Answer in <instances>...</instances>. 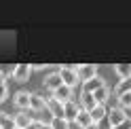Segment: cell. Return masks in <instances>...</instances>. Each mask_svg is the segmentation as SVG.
<instances>
[{
	"label": "cell",
	"instance_id": "obj_1",
	"mask_svg": "<svg viewBox=\"0 0 131 129\" xmlns=\"http://www.w3.org/2000/svg\"><path fill=\"white\" fill-rule=\"evenodd\" d=\"M59 76H61V80H63V85H68V87H74L80 83V78H78V74H76V68H68V66H61L59 70Z\"/></svg>",
	"mask_w": 131,
	"mask_h": 129
},
{
	"label": "cell",
	"instance_id": "obj_2",
	"mask_svg": "<svg viewBox=\"0 0 131 129\" xmlns=\"http://www.w3.org/2000/svg\"><path fill=\"white\" fill-rule=\"evenodd\" d=\"M127 119H129L127 116V110H123L118 106H114V108L108 110V123H110V127H118V125L125 123Z\"/></svg>",
	"mask_w": 131,
	"mask_h": 129
},
{
	"label": "cell",
	"instance_id": "obj_3",
	"mask_svg": "<svg viewBox=\"0 0 131 129\" xmlns=\"http://www.w3.org/2000/svg\"><path fill=\"white\" fill-rule=\"evenodd\" d=\"M76 74L80 78V83H89L91 78L97 76V66H91V63H85V66H74Z\"/></svg>",
	"mask_w": 131,
	"mask_h": 129
},
{
	"label": "cell",
	"instance_id": "obj_4",
	"mask_svg": "<svg viewBox=\"0 0 131 129\" xmlns=\"http://www.w3.org/2000/svg\"><path fill=\"white\" fill-rule=\"evenodd\" d=\"M30 100H32L30 91H17L13 95V104H15V108H19V110H30Z\"/></svg>",
	"mask_w": 131,
	"mask_h": 129
},
{
	"label": "cell",
	"instance_id": "obj_5",
	"mask_svg": "<svg viewBox=\"0 0 131 129\" xmlns=\"http://www.w3.org/2000/svg\"><path fill=\"white\" fill-rule=\"evenodd\" d=\"M47 112L53 119H63V104L57 102L53 95H51V98H47Z\"/></svg>",
	"mask_w": 131,
	"mask_h": 129
},
{
	"label": "cell",
	"instance_id": "obj_6",
	"mask_svg": "<svg viewBox=\"0 0 131 129\" xmlns=\"http://www.w3.org/2000/svg\"><path fill=\"white\" fill-rule=\"evenodd\" d=\"M42 85H45V89H49V91L53 93V91H57V89L63 85V80H61V76H59V72H51V74L45 76Z\"/></svg>",
	"mask_w": 131,
	"mask_h": 129
},
{
	"label": "cell",
	"instance_id": "obj_7",
	"mask_svg": "<svg viewBox=\"0 0 131 129\" xmlns=\"http://www.w3.org/2000/svg\"><path fill=\"white\" fill-rule=\"evenodd\" d=\"M80 110H83V108H80V104H76L74 100L66 102L63 104V119L68 121V123H70V121H76V116H78Z\"/></svg>",
	"mask_w": 131,
	"mask_h": 129
},
{
	"label": "cell",
	"instance_id": "obj_8",
	"mask_svg": "<svg viewBox=\"0 0 131 129\" xmlns=\"http://www.w3.org/2000/svg\"><path fill=\"white\" fill-rule=\"evenodd\" d=\"M32 123H34V116H32L28 110H19L17 114H15V127H19V129H28Z\"/></svg>",
	"mask_w": 131,
	"mask_h": 129
},
{
	"label": "cell",
	"instance_id": "obj_9",
	"mask_svg": "<svg viewBox=\"0 0 131 129\" xmlns=\"http://www.w3.org/2000/svg\"><path fill=\"white\" fill-rule=\"evenodd\" d=\"M32 74V66L28 63H19V66H15V72H13V78L17 80V83H26Z\"/></svg>",
	"mask_w": 131,
	"mask_h": 129
},
{
	"label": "cell",
	"instance_id": "obj_10",
	"mask_svg": "<svg viewBox=\"0 0 131 129\" xmlns=\"http://www.w3.org/2000/svg\"><path fill=\"white\" fill-rule=\"evenodd\" d=\"M72 93H74V91H72V87H68V85H61L59 89H57V91H53L51 95H53V98H55L57 102L66 104V102H70V100H72Z\"/></svg>",
	"mask_w": 131,
	"mask_h": 129
},
{
	"label": "cell",
	"instance_id": "obj_11",
	"mask_svg": "<svg viewBox=\"0 0 131 129\" xmlns=\"http://www.w3.org/2000/svg\"><path fill=\"white\" fill-rule=\"evenodd\" d=\"M30 110L34 112H45L47 110V100L38 93H32V100H30Z\"/></svg>",
	"mask_w": 131,
	"mask_h": 129
},
{
	"label": "cell",
	"instance_id": "obj_12",
	"mask_svg": "<svg viewBox=\"0 0 131 129\" xmlns=\"http://www.w3.org/2000/svg\"><path fill=\"white\" fill-rule=\"evenodd\" d=\"M97 106V102H95V98H93V93H80V108L83 110H87V112H91L93 108Z\"/></svg>",
	"mask_w": 131,
	"mask_h": 129
},
{
	"label": "cell",
	"instance_id": "obj_13",
	"mask_svg": "<svg viewBox=\"0 0 131 129\" xmlns=\"http://www.w3.org/2000/svg\"><path fill=\"white\" fill-rule=\"evenodd\" d=\"M106 85V80L104 78H100V76H95V78H91L89 83H83V91L85 93H95L100 87H104Z\"/></svg>",
	"mask_w": 131,
	"mask_h": 129
},
{
	"label": "cell",
	"instance_id": "obj_14",
	"mask_svg": "<svg viewBox=\"0 0 131 129\" xmlns=\"http://www.w3.org/2000/svg\"><path fill=\"white\" fill-rule=\"evenodd\" d=\"M74 123L80 127V129H87L89 125H91L93 123V119H91V112H87V110H80L78 112V116H76V121H74Z\"/></svg>",
	"mask_w": 131,
	"mask_h": 129
},
{
	"label": "cell",
	"instance_id": "obj_15",
	"mask_svg": "<svg viewBox=\"0 0 131 129\" xmlns=\"http://www.w3.org/2000/svg\"><path fill=\"white\" fill-rule=\"evenodd\" d=\"M104 116H108V110H106L104 104H97V106L91 110V119H93V123H102V119Z\"/></svg>",
	"mask_w": 131,
	"mask_h": 129
},
{
	"label": "cell",
	"instance_id": "obj_16",
	"mask_svg": "<svg viewBox=\"0 0 131 129\" xmlns=\"http://www.w3.org/2000/svg\"><path fill=\"white\" fill-rule=\"evenodd\" d=\"M93 98H95V102H97V104H106V102L110 100V89H108V85L100 87V89L93 93Z\"/></svg>",
	"mask_w": 131,
	"mask_h": 129
},
{
	"label": "cell",
	"instance_id": "obj_17",
	"mask_svg": "<svg viewBox=\"0 0 131 129\" xmlns=\"http://www.w3.org/2000/svg\"><path fill=\"white\" fill-rule=\"evenodd\" d=\"M0 127L2 129H15V116L9 112H0Z\"/></svg>",
	"mask_w": 131,
	"mask_h": 129
},
{
	"label": "cell",
	"instance_id": "obj_18",
	"mask_svg": "<svg viewBox=\"0 0 131 129\" xmlns=\"http://www.w3.org/2000/svg\"><path fill=\"white\" fill-rule=\"evenodd\" d=\"M114 72H116V76L123 80V78H131V66L129 63H118V66H114Z\"/></svg>",
	"mask_w": 131,
	"mask_h": 129
},
{
	"label": "cell",
	"instance_id": "obj_19",
	"mask_svg": "<svg viewBox=\"0 0 131 129\" xmlns=\"http://www.w3.org/2000/svg\"><path fill=\"white\" fill-rule=\"evenodd\" d=\"M131 91V78H123L118 80V85H116V89H114V93H116V98L123 93H129Z\"/></svg>",
	"mask_w": 131,
	"mask_h": 129
},
{
	"label": "cell",
	"instance_id": "obj_20",
	"mask_svg": "<svg viewBox=\"0 0 131 129\" xmlns=\"http://www.w3.org/2000/svg\"><path fill=\"white\" fill-rule=\"evenodd\" d=\"M118 108H123V110H129L131 108V91L129 93H123V95H118V104H116Z\"/></svg>",
	"mask_w": 131,
	"mask_h": 129
},
{
	"label": "cell",
	"instance_id": "obj_21",
	"mask_svg": "<svg viewBox=\"0 0 131 129\" xmlns=\"http://www.w3.org/2000/svg\"><path fill=\"white\" fill-rule=\"evenodd\" d=\"M51 127L53 129H70V123L66 119H51Z\"/></svg>",
	"mask_w": 131,
	"mask_h": 129
},
{
	"label": "cell",
	"instance_id": "obj_22",
	"mask_svg": "<svg viewBox=\"0 0 131 129\" xmlns=\"http://www.w3.org/2000/svg\"><path fill=\"white\" fill-rule=\"evenodd\" d=\"M6 95H9V87H6V83L2 80V83H0V104L6 100Z\"/></svg>",
	"mask_w": 131,
	"mask_h": 129
},
{
	"label": "cell",
	"instance_id": "obj_23",
	"mask_svg": "<svg viewBox=\"0 0 131 129\" xmlns=\"http://www.w3.org/2000/svg\"><path fill=\"white\" fill-rule=\"evenodd\" d=\"M42 123H45V121H40V119H34V123H32L28 129H40V127H42Z\"/></svg>",
	"mask_w": 131,
	"mask_h": 129
},
{
	"label": "cell",
	"instance_id": "obj_24",
	"mask_svg": "<svg viewBox=\"0 0 131 129\" xmlns=\"http://www.w3.org/2000/svg\"><path fill=\"white\" fill-rule=\"evenodd\" d=\"M110 129H131V119H127L123 125H118V127H110Z\"/></svg>",
	"mask_w": 131,
	"mask_h": 129
},
{
	"label": "cell",
	"instance_id": "obj_25",
	"mask_svg": "<svg viewBox=\"0 0 131 129\" xmlns=\"http://www.w3.org/2000/svg\"><path fill=\"white\" fill-rule=\"evenodd\" d=\"M87 129H102V125H100V123H91Z\"/></svg>",
	"mask_w": 131,
	"mask_h": 129
},
{
	"label": "cell",
	"instance_id": "obj_26",
	"mask_svg": "<svg viewBox=\"0 0 131 129\" xmlns=\"http://www.w3.org/2000/svg\"><path fill=\"white\" fill-rule=\"evenodd\" d=\"M40 129H53V127H51V123H42V127H40Z\"/></svg>",
	"mask_w": 131,
	"mask_h": 129
},
{
	"label": "cell",
	"instance_id": "obj_27",
	"mask_svg": "<svg viewBox=\"0 0 131 129\" xmlns=\"http://www.w3.org/2000/svg\"><path fill=\"white\" fill-rule=\"evenodd\" d=\"M2 80H4V76H2V70H0V83H2Z\"/></svg>",
	"mask_w": 131,
	"mask_h": 129
},
{
	"label": "cell",
	"instance_id": "obj_28",
	"mask_svg": "<svg viewBox=\"0 0 131 129\" xmlns=\"http://www.w3.org/2000/svg\"><path fill=\"white\" fill-rule=\"evenodd\" d=\"M15 129H19V127H15Z\"/></svg>",
	"mask_w": 131,
	"mask_h": 129
},
{
	"label": "cell",
	"instance_id": "obj_29",
	"mask_svg": "<svg viewBox=\"0 0 131 129\" xmlns=\"http://www.w3.org/2000/svg\"><path fill=\"white\" fill-rule=\"evenodd\" d=\"M0 129H2V127H0Z\"/></svg>",
	"mask_w": 131,
	"mask_h": 129
}]
</instances>
